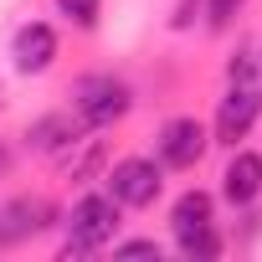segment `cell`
<instances>
[{"instance_id":"15","label":"cell","mask_w":262,"mask_h":262,"mask_svg":"<svg viewBox=\"0 0 262 262\" xmlns=\"http://www.w3.org/2000/svg\"><path fill=\"white\" fill-rule=\"evenodd\" d=\"M242 6H247V0H206V26H211V31H226Z\"/></svg>"},{"instance_id":"19","label":"cell","mask_w":262,"mask_h":262,"mask_svg":"<svg viewBox=\"0 0 262 262\" xmlns=\"http://www.w3.org/2000/svg\"><path fill=\"white\" fill-rule=\"evenodd\" d=\"M0 98H6V88H0Z\"/></svg>"},{"instance_id":"13","label":"cell","mask_w":262,"mask_h":262,"mask_svg":"<svg viewBox=\"0 0 262 262\" xmlns=\"http://www.w3.org/2000/svg\"><path fill=\"white\" fill-rule=\"evenodd\" d=\"M57 11H62L72 26L93 31V26H98V11H103V0H57Z\"/></svg>"},{"instance_id":"6","label":"cell","mask_w":262,"mask_h":262,"mask_svg":"<svg viewBox=\"0 0 262 262\" xmlns=\"http://www.w3.org/2000/svg\"><path fill=\"white\" fill-rule=\"evenodd\" d=\"M47 226H52V206L41 195H16V201L0 206V247L6 242H26V236H36Z\"/></svg>"},{"instance_id":"16","label":"cell","mask_w":262,"mask_h":262,"mask_svg":"<svg viewBox=\"0 0 262 262\" xmlns=\"http://www.w3.org/2000/svg\"><path fill=\"white\" fill-rule=\"evenodd\" d=\"M113 252H118V257H155V262H160V242H118Z\"/></svg>"},{"instance_id":"2","label":"cell","mask_w":262,"mask_h":262,"mask_svg":"<svg viewBox=\"0 0 262 262\" xmlns=\"http://www.w3.org/2000/svg\"><path fill=\"white\" fill-rule=\"evenodd\" d=\"M67 226H72V242L62 247V257H82V252H98L103 242H113V231H118V201L113 195H82L77 206H72V216H67Z\"/></svg>"},{"instance_id":"17","label":"cell","mask_w":262,"mask_h":262,"mask_svg":"<svg viewBox=\"0 0 262 262\" xmlns=\"http://www.w3.org/2000/svg\"><path fill=\"white\" fill-rule=\"evenodd\" d=\"M195 11H201V0H180V6H175V16H170V26H175V31H185V26L195 21Z\"/></svg>"},{"instance_id":"1","label":"cell","mask_w":262,"mask_h":262,"mask_svg":"<svg viewBox=\"0 0 262 262\" xmlns=\"http://www.w3.org/2000/svg\"><path fill=\"white\" fill-rule=\"evenodd\" d=\"M128 103H134V93H128V82H118L113 72H93L77 82L72 93V113L88 123V128H108L128 113Z\"/></svg>"},{"instance_id":"4","label":"cell","mask_w":262,"mask_h":262,"mask_svg":"<svg viewBox=\"0 0 262 262\" xmlns=\"http://www.w3.org/2000/svg\"><path fill=\"white\" fill-rule=\"evenodd\" d=\"M206 123L201 118H170L165 128H160V160L170 165V170H190V165H201V155H206Z\"/></svg>"},{"instance_id":"8","label":"cell","mask_w":262,"mask_h":262,"mask_svg":"<svg viewBox=\"0 0 262 262\" xmlns=\"http://www.w3.org/2000/svg\"><path fill=\"white\" fill-rule=\"evenodd\" d=\"M82 128H88V123H82L77 113H47V118H36V123L26 128V149H36V155H62Z\"/></svg>"},{"instance_id":"18","label":"cell","mask_w":262,"mask_h":262,"mask_svg":"<svg viewBox=\"0 0 262 262\" xmlns=\"http://www.w3.org/2000/svg\"><path fill=\"white\" fill-rule=\"evenodd\" d=\"M0 175H6V149H0Z\"/></svg>"},{"instance_id":"7","label":"cell","mask_w":262,"mask_h":262,"mask_svg":"<svg viewBox=\"0 0 262 262\" xmlns=\"http://www.w3.org/2000/svg\"><path fill=\"white\" fill-rule=\"evenodd\" d=\"M11 57H16V72H26V77L47 72L52 57H57V31L41 26V21H26V26L16 31V41H11Z\"/></svg>"},{"instance_id":"10","label":"cell","mask_w":262,"mask_h":262,"mask_svg":"<svg viewBox=\"0 0 262 262\" xmlns=\"http://www.w3.org/2000/svg\"><path fill=\"white\" fill-rule=\"evenodd\" d=\"M103 160H108V144H103V139L77 134V139L62 149V175H67V180H98Z\"/></svg>"},{"instance_id":"14","label":"cell","mask_w":262,"mask_h":262,"mask_svg":"<svg viewBox=\"0 0 262 262\" xmlns=\"http://www.w3.org/2000/svg\"><path fill=\"white\" fill-rule=\"evenodd\" d=\"M180 252H185V257H216V252H221L216 226H206V231H195V236H180Z\"/></svg>"},{"instance_id":"11","label":"cell","mask_w":262,"mask_h":262,"mask_svg":"<svg viewBox=\"0 0 262 262\" xmlns=\"http://www.w3.org/2000/svg\"><path fill=\"white\" fill-rule=\"evenodd\" d=\"M211 211H216V201H211L206 190H185V195L175 201V211H170L175 242H180V236H195V231H206V226H211Z\"/></svg>"},{"instance_id":"3","label":"cell","mask_w":262,"mask_h":262,"mask_svg":"<svg viewBox=\"0 0 262 262\" xmlns=\"http://www.w3.org/2000/svg\"><path fill=\"white\" fill-rule=\"evenodd\" d=\"M160 185H165V175H160V165L155 160H118L113 170H108V195L118 201V206H155L160 201Z\"/></svg>"},{"instance_id":"9","label":"cell","mask_w":262,"mask_h":262,"mask_svg":"<svg viewBox=\"0 0 262 262\" xmlns=\"http://www.w3.org/2000/svg\"><path fill=\"white\" fill-rule=\"evenodd\" d=\"M257 190H262V155L242 149V155L226 165V175H221V195H226L231 206H252Z\"/></svg>"},{"instance_id":"5","label":"cell","mask_w":262,"mask_h":262,"mask_svg":"<svg viewBox=\"0 0 262 262\" xmlns=\"http://www.w3.org/2000/svg\"><path fill=\"white\" fill-rule=\"evenodd\" d=\"M257 113H262V93L231 82V93L221 98V113H216V144H236V139H247V128L257 123Z\"/></svg>"},{"instance_id":"12","label":"cell","mask_w":262,"mask_h":262,"mask_svg":"<svg viewBox=\"0 0 262 262\" xmlns=\"http://www.w3.org/2000/svg\"><path fill=\"white\" fill-rule=\"evenodd\" d=\"M231 82H236V88H257V93H262V47H247V52L231 62Z\"/></svg>"}]
</instances>
